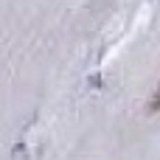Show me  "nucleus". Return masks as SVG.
Masks as SVG:
<instances>
[{
  "mask_svg": "<svg viewBox=\"0 0 160 160\" xmlns=\"http://www.w3.org/2000/svg\"><path fill=\"white\" fill-rule=\"evenodd\" d=\"M152 107H160V90L155 93V104H152Z\"/></svg>",
  "mask_w": 160,
  "mask_h": 160,
  "instance_id": "obj_1",
  "label": "nucleus"
}]
</instances>
